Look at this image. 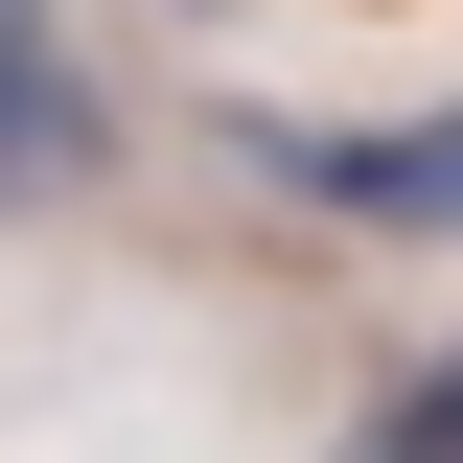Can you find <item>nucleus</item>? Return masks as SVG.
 <instances>
[{
    "label": "nucleus",
    "mask_w": 463,
    "mask_h": 463,
    "mask_svg": "<svg viewBox=\"0 0 463 463\" xmlns=\"http://www.w3.org/2000/svg\"><path fill=\"white\" fill-rule=\"evenodd\" d=\"M255 163L347 232H463V116H255Z\"/></svg>",
    "instance_id": "1"
},
{
    "label": "nucleus",
    "mask_w": 463,
    "mask_h": 463,
    "mask_svg": "<svg viewBox=\"0 0 463 463\" xmlns=\"http://www.w3.org/2000/svg\"><path fill=\"white\" fill-rule=\"evenodd\" d=\"M93 163H116V116H93V70H70V24L0 0V209H70Z\"/></svg>",
    "instance_id": "2"
},
{
    "label": "nucleus",
    "mask_w": 463,
    "mask_h": 463,
    "mask_svg": "<svg viewBox=\"0 0 463 463\" xmlns=\"http://www.w3.org/2000/svg\"><path fill=\"white\" fill-rule=\"evenodd\" d=\"M325 463H463V347H440V371H394V394L347 417V440H325Z\"/></svg>",
    "instance_id": "3"
}]
</instances>
